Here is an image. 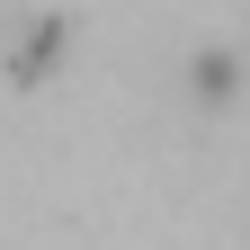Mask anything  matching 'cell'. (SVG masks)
<instances>
[{
  "label": "cell",
  "instance_id": "cell-1",
  "mask_svg": "<svg viewBox=\"0 0 250 250\" xmlns=\"http://www.w3.org/2000/svg\"><path fill=\"white\" fill-rule=\"evenodd\" d=\"M232 81H241V72H232V54H197V62H188L197 107H224V99H232Z\"/></svg>",
  "mask_w": 250,
  "mask_h": 250
}]
</instances>
